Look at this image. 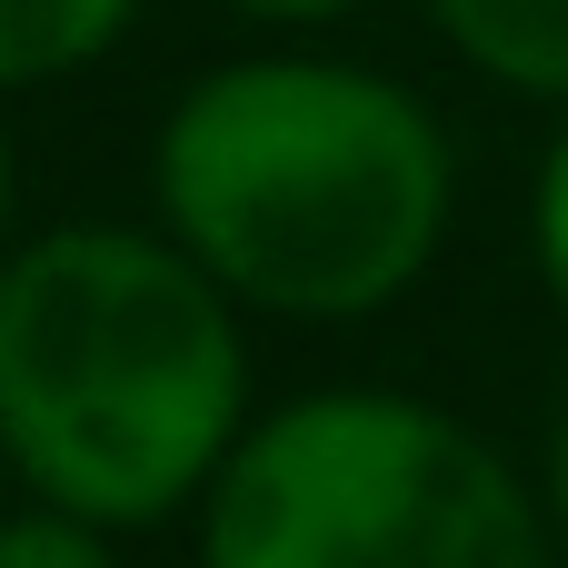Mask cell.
<instances>
[{"label":"cell","mask_w":568,"mask_h":568,"mask_svg":"<svg viewBox=\"0 0 568 568\" xmlns=\"http://www.w3.org/2000/svg\"><path fill=\"white\" fill-rule=\"evenodd\" d=\"M140 0H0V90H40L80 60H100Z\"/></svg>","instance_id":"5b68a950"},{"label":"cell","mask_w":568,"mask_h":568,"mask_svg":"<svg viewBox=\"0 0 568 568\" xmlns=\"http://www.w3.org/2000/svg\"><path fill=\"white\" fill-rule=\"evenodd\" d=\"M0 568H120L110 559V529L100 519H70V509H10L0 519Z\"/></svg>","instance_id":"8992f818"},{"label":"cell","mask_w":568,"mask_h":568,"mask_svg":"<svg viewBox=\"0 0 568 568\" xmlns=\"http://www.w3.org/2000/svg\"><path fill=\"white\" fill-rule=\"evenodd\" d=\"M230 10L280 20V30H320V20H349V10H369V0H230Z\"/></svg>","instance_id":"9c48e42d"},{"label":"cell","mask_w":568,"mask_h":568,"mask_svg":"<svg viewBox=\"0 0 568 568\" xmlns=\"http://www.w3.org/2000/svg\"><path fill=\"white\" fill-rule=\"evenodd\" d=\"M200 568H559L539 489L439 399L310 389L230 439Z\"/></svg>","instance_id":"3957f363"},{"label":"cell","mask_w":568,"mask_h":568,"mask_svg":"<svg viewBox=\"0 0 568 568\" xmlns=\"http://www.w3.org/2000/svg\"><path fill=\"white\" fill-rule=\"evenodd\" d=\"M529 250H539V280H549V300H559V320H568V120L549 130V150H539V190H529Z\"/></svg>","instance_id":"52a82bcc"},{"label":"cell","mask_w":568,"mask_h":568,"mask_svg":"<svg viewBox=\"0 0 568 568\" xmlns=\"http://www.w3.org/2000/svg\"><path fill=\"white\" fill-rule=\"evenodd\" d=\"M10 220H20V150H10V120H0V260H10Z\"/></svg>","instance_id":"30bf717a"},{"label":"cell","mask_w":568,"mask_h":568,"mask_svg":"<svg viewBox=\"0 0 568 568\" xmlns=\"http://www.w3.org/2000/svg\"><path fill=\"white\" fill-rule=\"evenodd\" d=\"M449 50L529 100H568V0H429Z\"/></svg>","instance_id":"277c9868"},{"label":"cell","mask_w":568,"mask_h":568,"mask_svg":"<svg viewBox=\"0 0 568 568\" xmlns=\"http://www.w3.org/2000/svg\"><path fill=\"white\" fill-rule=\"evenodd\" d=\"M160 230L270 320H369L449 240L459 160L419 90L359 60L260 50L200 70L150 140Z\"/></svg>","instance_id":"6da1fadb"},{"label":"cell","mask_w":568,"mask_h":568,"mask_svg":"<svg viewBox=\"0 0 568 568\" xmlns=\"http://www.w3.org/2000/svg\"><path fill=\"white\" fill-rule=\"evenodd\" d=\"M240 429V300L170 230L70 220L0 260V459L30 499L110 539L160 529L200 509Z\"/></svg>","instance_id":"7a4b0ae2"},{"label":"cell","mask_w":568,"mask_h":568,"mask_svg":"<svg viewBox=\"0 0 568 568\" xmlns=\"http://www.w3.org/2000/svg\"><path fill=\"white\" fill-rule=\"evenodd\" d=\"M539 509H549V539H559V559H568V409H559V429H549V469H539Z\"/></svg>","instance_id":"ba28073f"}]
</instances>
